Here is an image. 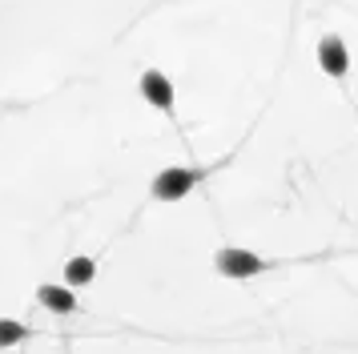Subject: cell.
Masks as SVG:
<instances>
[{"label":"cell","instance_id":"obj_6","mask_svg":"<svg viewBox=\"0 0 358 354\" xmlns=\"http://www.w3.org/2000/svg\"><path fill=\"white\" fill-rule=\"evenodd\" d=\"M93 274H97L93 257H73V262H65V286H89Z\"/></svg>","mask_w":358,"mask_h":354},{"label":"cell","instance_id":"obj_7","mask_svg":"<svg viewBox=\"0 0 358 354\" xmlns=\"http://www.w3.org/2000/svg\"><path fill=\"white\" fill-rule=\"evenodd\" d=\"M24 338H29V326H20V322H13V318H0V351H4V346H17Z\"/></svg>","mask_w":358,"mask_h":354},{"label":"cell","instance_id":"obj_4","mask_svg":"<svg viewBox=\"0 0 358 354\" xmlns=\"http://www.w3.org/2000/svg\"><path fill=\"white\" fill-rule=\"evenodd\" d=\"M141 97H145L153 109H173V85H169V77L165 73H157V69H149V73H141Z\"/></svg>","mask_w":358,"mask_h":354},{"label":"cell","instance_id":"obj_1","mask_svg":"<svg viewBox=\"0 0 358 354\" xmlns=\"http://www.w3.org/2000/svg\"><path fill=\"white\" fill-rule=\"evenodd\" d=\"M213 266H217V274L222 278H254V274H262V262L254 250H238V246H226V250H217L213 254Z\"/></svg>","mask_w":358,"mask_h":354},{"label":"cell","instance_id":"obj_5","mask_svg":"<svg viewBox=\"0 0 358 354\" xmlns=\"http://www.w3.org/2000/svg\"><path fill=\"white\" fill-rule=\"evenodd\" d=\"M36 298L49 306L52 314H73L77 310V294H69V286H41Z\"/></svg>","mask_w":358,"mask_h":354},{"label":"cell","instance_id":"obj_2","mask_svg":"<svg viewBox=\"0 0 358 354\" xmlns=\"http://www.w3.org/2000/svg\"><path fill=\"white\" fill-rule=\"evenodd\" d=\"M197 185L194 169H181V165H165L162 174L153 177V197L157 201H181L185 193Z\"/></svg>","mask_w":358,"mask_h":354},{"label":"cell","instance_id":"obj_3","mask_svg":"<svg viewBox=\"0 0 358 354\" xmlns=\"http://www.w3.org/2000/svg\"><path fill=\"white\" fill-rule=\"evenodd\" d=\"M318 64H322L326 77H334V80L346 77V69H350V52H346V45H342L338 36H322V41H318Z\"/></svg>","mask_w":358,"mask_h":354}]
</instances>
